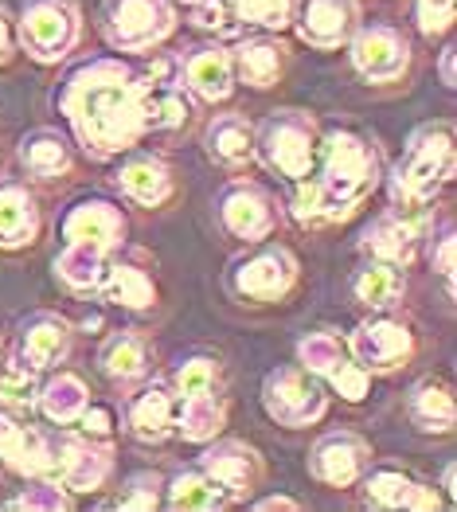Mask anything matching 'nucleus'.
<instances>
[{
    "mask_svg": "<svg viewBox=\"0 0 457 512\" xmlns=\"http://www.w3.org/2000/svg\"><path fill=\"white\" fill-rule=\"evenodd\" d=\"M293 8H297V0H235L239 20H247L254 28H266V32L290 28Z\"/></svg>",
    "mask_w": 457,
    "mask_h": 512,
    "instance_id": "obj_39",
    "label": "nucleus"
},
{
    "mask_svg": "<svg viewBox=\"0 0 457 512\" xmlns=\"http://www.w3.org/2000/svg\"><path fill=\"white\" fill-rule=\"evenodd\" d=\"M457 0H418V32L422 36H442L454 24Z\"/></svg>",
    "mask_w": 457,
    "mask_h": 512,
    "instance_id": "obj_43",
    "label": "nucleus"
},
{
    "mask_svg": "<svg viewBox=\"0 0 457 512\" xmlns=\"http://www.w3.org/2000/svg\"><path fill=\"white\" fill-rule=\"evenodd\" d=\"M219 387V368L208 356H196V360H184L180 372H176V395L188 399V395H208Z\"/></svg>",
    "mask_w": 457,
    "mask_h": 512,
    "instance_id": "obj_40",
    "label": "nucleus"
},
{
    "mask_svg": "<svg viewBox=\"0 0 457 512\" xmlns=\"http://www.w3.org/2000/svg\"><path fill=\"white\" fill-rule=\"evenodd\" d=\"M258 509L262 512H270V509H301V505H297V501H293V497H262V501H258Z\"/></svg>",
    "mask_w": 457,
    "mask_h": 512,
    "instance_id": "obj_47",
    "label": "nucleus"
},
{
    "mask_svg": "<svg viewBox=\"0 0 457 512\" xmlns=\"http://www.w3.org/2000/svg\"><path fill=\"white\" fill-rule=\"evenodd\" d=\"M59 106L90 157H114L145 133L137 110V71L122 59L83 63L63 86Z\"/></svg>",
    "mask_w": 457,
    "mask_h": 512,
    "instance_id": "obj_1",
    "label": "nucleus"
},
{
    "mask_svg": "<svg viewBox=\"0 0 457 512\" xmlns=\"http://www.w3.org/2000/svg\"><path fill=\"white\" fill-rule=\"evenodd\" d=\"M208 153L219 165H243L254 157V129L239 114H219L208 126Z\"/></svg>",
    "mask_w": 457,
    "mask_h": 512,
    "instance_id": "obj_33",
    "label": "nucleus"
},
{
    "mask_svg": "<svg viewBox=\"0 0 457 512\" xmlns=\"http://www.w3.org/2000/svg\"><path fill=\"white\" fill-rule=\"evenodd\" d=\"M36 403H40V411L51 419V423H59V427H71V423H79V415L86 411V403H90V391L79 376H71V372H59V376H51L47 384L40 387V395H36Z\"/></svg>",
    "mask_w": 457,
    "mask_h": 512,
    "instance_id": "obj_30",
    "label": "nucleus"
},
{
    "mask_svg": "<svg viewBox=\"0 0 457 512\" xmlns=\"http://www.w3.org/2000/svg\"><path fill=\"white\" fill-rule=\"evenodd\" d=\"M157 473H137L133 481H129V489H125L122 497H118V509H129V512H153L157 509Z\"/></svg>",
    "mask_w": 457,
    "mask_h": 512,
    "instance_id": "obj_42",
    "label": "nucleus"
},
{
    "mask_svg": "<svg viewBox=\"0 0 457 512\" xmlns=\"http://www.w3.org/2000/svg\"><path fill=\"white\" fill-rule=\"evenodd\" d=\"M368 462H372V450H368V442H364L360 434H352V430H333V434H325V438L313 446V454H309V473H313L317 481H325V485L348 489V485H356V481L364 477Z\"/></svg>",
    "mask_w": 457,
    "mask_h": 512,
    "instance_id": "obj_13",
    "label": "nucleus"
},
{
    "mask_svg": "<svg viewBox=\"0 0 457 512\" xmlns=\"http://www.w3.org/2000/svg\"><path fill=\"white\" fill-rule=\"evenodd\" d=\"M227 423V407H223V395L208 391V395H188L180 399L176 407V430L188 438V442H211Z\"/></svg>",
    "mask_w": 457,
    "mask_h": 512,
    "instance_id": "obj_32",
    "label": "nucleus"
},
{
    "mask_svg": "<svg viewBox=\"0 0 457 512\" xmlns=\"http://www.w3.org/2000/svg\"><path fill=\"white\" fill-rule=\"evenodd\" d=\"M231 55V71L235 79H243L254 90H266V86L278 83L282 75V47L270 40H243Z\"/></svg>",
    "mask_w": 457,
    "mask_h": 512,
    "instance_id": "obj_27",
    "label": "nucleus"
},
{
    "mask_svg": "<svg viewBox=\"0 0 457 512\" xmlns=\"http://www.w3.org/2000/svg\"><path fill=\"white\" fill-rule=\"evenodd\" d=\"M110 450L98 438H67L55 450V477L71 493H90L110 477Z\"/></svg>",
    "mask_w": 457,
    "mask_h": 512,
    "instance_id": "obj_17",
    "label": "nucleus"
},
{
    "mask_svg": "<svg viewBox=\"0 0 457 512\" xmlns=\"http://www.w3.org/2000/svg\"><path fill=\"white\" fill-rule=\"evenodd\" d=\"M36 235H40L36 196L16 180L0 184V251H20L36 243Z\"/></svg>",
    "mask_w": 457,
    "mask_h": 512,
    "instance_id": "obj_21",
    "label": "nucleus"
},
{
    "mask_svg": "<svg viewBox=\"0 0 457 512\" xmlns=\"http://www.w3.org/2000/svg\"><path fill=\"white\" fill-rule=\"evenodd\" d=\"M129 430L141 442H165L176 430V399L165 384H149L145 391H137L129 399Z\"/></svg>",
    "mask_w": 457,
    "mask_h": 512,
    "instance_id": "obj_23",
    "label": "nucleus"
},
{
    "mask_svg": "<svg viewBox=\"0 0 457 512\" xmlns=\"http://www.w3.org/2000/svg\"><path fill=\"white\" fill-rule=\"evenodd\" d=\"M20 43L36 63H59L79 43V12L71 0H28L20 16Z\"/></svg>",
    "mask_w": 457,
    "mask_h": 512,
    "instance_id": "obj_5",
    "label": "nucleus"
},
{
    "mask_svg": "<svg viewBox=\"0 0 457 512\" xmlns=\"http://www.w3.org/2000/svg\"><path fill=\"white\" fill-rule=\"evenodd\" d=\"M12 51H16V32H12L8 12L0 8V63H8V59H12Z\"/></svg>",
    "mask_w": 457,
    "mask_h": 512,
    "instance_id": "obj_46",
    "label": "nucleus"
},
{
    "mask_svg": "<svg viewBox=\"0 0 457 512\" xmlns=\"http://www.w3.org/2000/svg\"><path fill=\"white\" fill-rule=\"evenodd\" d=\"M176 12L168 0H106L102 28L118 51H149L168 40Z\"/></svg>",
    "mask_w": 457,
    "mask_h": 512,
    "instance_id": "obj_8",
    "label": "nucleus"
},
{
    "mask_svg": "<svg viewBox=\"0 0 457 512\" xmlns=\"http://www.w3.org/2000/svg\"><path fill=\"white\" fill-rule=\"evenodd\" d=\"M200 470L227 493V501H239V497H247L250 489L258 485L262 462H258V454L250 450L247 442L223 438V442H215V446H208L200 454Z\"/></svg>",
    "mask_w": 457,
    "mask_h": 512,
    "instance_id": "obj_16",
    "label": "nucleus"
},
{
    "mask_svg": "<svg viewBox=\"0 0 457 512\" xmlns=\"http://www.w3.org/2000/svg\"><path fill=\"white\" fill-rule=\"evenodd\" d=\"M63 239L94 247V251L106 255L125 239V215L106 200H79L71 212L63 215Z\"/></svg>",
    "mask_w": 457,
    "mask_h": 512,
    "instance_id": "obj_18",
    "label": "nucleus"
},
{
    "mask_svg": "<svg viewBox=\"0 0 457 512\" xmlns=\"http://www.w3.org/2000/svg\"><path fill=\"white\" fill-rule=\"evenodd\" d=\"M168 505L176 512H211L227 505V493H223L204 470H188L172 477V485H168Z\"/></svg>",
    "mask_w": 457,
    "mask_h": 512,
    "instance_id": "obj_34",
    "label": "nucleus"
},
{
    "mask_svg": "<svg viewBox=\"0 0 457 512\" xmlns=\"http://www.w3.org/2000/svg\"><path fill=\"white\" fill-rule=\"evenodd\" d=\"M352 63L368 83H395L411 63V47L395 28L372 24L352 32Z\"/></svg>",
    "mask_w": 457,
    "mask_h": 512,
    "instance_id": "obj_12",
    "label": "nucleus"
},
{
    "mask_svg": "<svg viewBox=\"0 0 457 512\" xmlns=\"http://www.w3.org/2000/svg\"><path fill=\"white\" fill-rule=\"evenodd\" d=\"M356 16V0H301V8H293L301 40L317 51H333L352 40Z\"/></svg>",
    "mask_w": 457,
    "mask_h": 512,
    "instance_id": "obj_14",
    "label": "nucleus"
},
{
    "mask_svg": "<svg viewBox=\"0 0 457 512\" xmlns=\"http://www.w3.org/2000/svg\"><path fill=\"white\" fill-rule=\"evenodd\" d=\"M254 153L262 157L266 169L286 176L290 184H301L313 176V161H317V126L309 114L297 110H282L274 118H266L258 137H254Z\"/></svg>",
    "mask_w": 457,
    "mask_h": 512,
    "instance_id": "obj_4",
    "label": "nucleus"
},
{
    "mask_svg": "<svg viewBox=\"0 0 457 512\" xmlns=\"http://www.w3.org/2000/svg\"><path fill=\"white\" fill-rule=\"evenodd\" d=\"M368 501L383 505V509H415V512H430L442 505L430 485H422L411 473H399V470L368 473Z\"/></svg>",
    "mask_w": 457,
    "mask_h": 512,
    "instance_id": "obj_24",
    "label": "nucleus"
},
{
    "mask_svg": "<svg viewBox=\"0 0 457 512\" xmlns=\"http://www.w3.org/2000/svg\"><path fill=\"white\" fill-rule=\"evenodd\" d=\"M442 83L454 86V47L442 51Z\"/></svg>",
    "mask_w": 457,
    "mask_h": 512,
    "instance_id": "obj_48",
    "label": "nucleus"
},
{
    "mask_svg": "<svg viewBox=\"0 0 457 512\" xmlns=\"http://www.w3.org/2000/svg\"><path fill=\"white\" fill-rule=\"evenodd\" d=\"M219 219L235 239L258 243V239H266L274 231V204H270V196L262 188H254L247 180H235L219 196Z\"/></svg>",
    "mask_w": 457,
    "mask_h": 512,
    "instance_id": "obj_15",
    "label": "nucleus"
},
{
    "mask_svg": "<svg viewBox=\"0 0 457 512\" xmlns=\"http://www.w3.org/2000/svg\"><path fill=\"white\" fill-rule=\"evenodd\" d=\"M188 4H200V0H188Z\"/></svg>",
    "mask_w": 457,
    "mask_h": 512,
    "instance_id": "obj_50",
    "label": "nucleus"
},
{
    "mask_svg": "<svg viewBox=\"0 0 457 512\" xmlns=\"http://www.w3.org/2000/svg\"><path fill=\"white\" fill-rule=\"evenodd\" d=\"M403 290H407L403 266H391V262H379V258H372L352 278V294H356L360 305H368V309H391L395 301L403 298Z\"/></svg>",
    "mask_w": 457,
    "mask_h": 512,
    "instance_id": "obj_29",
    "label": "nucleus"
},
{
    "mask_svg": "<svg viewBox=\"0 0 457 512\" xmlns=\"http://www.w3.org/2000/svg\"><path fill=\"white\" fill-rule=\"evenodd\" d=\"M411 419L426 434H450L457 423L454 391L442 384V380H422V384H415V391H411Z\"/></svg>",
    "mask_w": 457,
    "mask_h": 512,
    "instance_id": "obj_28",
    "label": "nucleus"
},
{
    "mask_svg": "<svg viewBox=\"0 0 457 512\" xmlns=\"http://www.w3.org/2000/svg\"><path fill=\"white\" fill-rule=\"evenodd\" d=\"M118 184H122L125 196L133 204H141V208H161L172 196V172L157 157H129L122 172H118Z\"/></svg>",
    "mask_w": 457,
    "mask_h": 512,
    "instance_id": "obj_25",
    "label": "nucleus"
},
{
    "mask_svg": "<svg viewBox=\"0 0 457 512\" xmlns=\"http://www.w3.org/2000/svg\"><path fill=\"white\" fill-rule=\"evenodd\" d=\"M20 157H24L28 172H32V176H43V180H51V176L71 169V149H67V141H63L59 133H51V129H40V133L24 137Z\"/></svg>",
    "mask_w": 457,
    "mask_h": 512,
    "instance_id": "obj_35",
    "label": "nucleus"
},
{
    "mask_svg": "<svg viewBox=\"0 0 457 512\" xmlns=\"http://www.w3.org/2000/svg\"><path fill=\"white\" fill-rule=\"evenodd\" d=\"M79 423H83L86 438H98V442L110 438V411H106V407H90V403H86V411L79 415Z\"/></svg>",
    "mask_w": 457,
    "mask_h": 512,
    "instance_id": "obj_45",
    "label": "nucleus"
},
{
    "mask_svg": "<svg viewBox=\"0 0 457 512\" xmlns=\"http://www.w3.org/2000/svg\"><path fill=\"white\" fill-rule=\"evenodd\" d=\"M98 294L114 305H125V309H149L157 301V286L145 270L129 266V262H118V266H106L102 270V282H98Z\"/></svg>",
    "mask_w": 457,
    "mask_h": 512,
    "instance_id": "obj_31",
    "label": "nucleus"
},
{
    "mask_svg": "<svg viewBox=\"0 0 457 512\" xmlns=\"http://www.w3.org/2000/svg\"><path fill=\"white\" fill-rule=\"evenodd\" d=\"M180 83L188 86L196 98L204 102H223L235 86V71H231V55L223 47H200L180 63Z\"/></svg>",
    "mask_w": 457,
    "mask_h": 512,
    "instance_id": "obj_22",
    "label": "nucleus"
},
{
    "mask_svg": "<svg viewBox=\"0 0 457 512\" xmlns=\"http://www.w3.org/2000/svg\"><path fill=\"white\" fill-rule=\"evenodd\" d=\"M454 176V126L438 122V126H422L411 133L403 161L395 165L391 176V192L399 208L422 212V204Z\"/></svg>",
    "mask_w": 457,
    "mask_h": 512,
    "instance_id": "obj_3",
    "label": "nucleus"
},
{
    "mask_svg": "<svg viewBox=\"0 0 457 512\" xmlns=\"http://www.w3.org/2000/svg\"><path fill=\"white\" fill-rule=\"evenodd\" d=\"M293 278H297V258L286 247H262L254 255L231 262L227 286L243 301H278L290 294Z\"/></svg>",
    "mask_w": 457,
    "mask_h": 512,
    "instance_id": "obj_9",
    "label": "nucleus"
},
{
    "mask_svg": "<svg viewBox=\"0 0 457 512\" xmlns=\"http://www.w3.org/2000/svg\"><path fill=\"white\" fill-rule=\"evenodd\" d=\"M321 157H325L321 161V180L309 184L313 188V223L352 215L372 196L375 180H379L375 149L364 137L348 133V129H336V133L325 137Z\"/></svg>",
    "mask_w": 457,
    "mask_h": 512,
    "instance_id": "obj_2",
    "label": "nucleus"
},
{
    "mask_svg": "<svg viewBox=\"0 0 457 512\" xmlns=\"http://www.w3.org/2000/svg\"><path fill=\"white\" fill-rule=\"evenodd\" d=\"M418 235H422V212L399 208V212L375 219L364 235V251L379 262L391 266H411V258L418 251Z\"/></svg>",
    "mask_w": 457,
    "mask_h": 512,
    "instance_id": "obj_19",
    "label": "nucleus"
},
{
    "mask_svg": "<svg viewBox=\"0 0 457 512\" xmlns=\"http://www.w3.org/2000/svg\"><path fill=\"white\" fill-rule=\"evenodd\" d=\"M4 509H28V512H63L71 509V497H67V489L63 485H51V481H40V485H32L28 493H20V497H12Z\"/></svg>",
    "mask_w": 457,
    "mask_h": 512,
    "instance_id": "obj_41",
    "label": "nucleus"
},
{
    "mask_svg": "<svg viewBox=\"0 0 457 512\" xmlns=\"http://www.w3.org/2000/svg\"><path fill=\"white\" fill-rule=\"evenodd\" d=\"M102 372L114 380H141L149 372V352L145 341L133 333H114L102 344Z\"/></svg>",
    "mask_w": 457,
    "mask_h": 512,
    "instance_id": "obj_36",
    "label": "nucleus"
},
{
    "mask_svg": "<svg viewBox=\"0 0 457 512\" xmlns=\"http://www.w3.org/2000/svg\"><path fill=\"white\" fill-rule=\"evenodd\" d=\"M454 251H457L454 227H446V231L438 235V243H434V270L446 278V286H450V290H454Z\"/></svg>",
    "mask_w": 457,
    "mask_h": 512,
    "instance_id": "obj_44",
    "label": "nucleus"
},
{
    "mask_svg": "<svg viewBox=\"0 0 457 512\" xmlns=\"http://www.w3.org/2000/svg\"><path fill=\"white\" fill-rule=\"evenodd\" d=\"M352 360L364 368V372H391L399 368L403 360H411L415 352V333L407 321H395V317H372L364 325H356L352 341H348Z\"/></svg>",
    "mask_w": 457,
    "mask_h": 512,
    "instance_id": "obj_11",
    "label": "nucleus"
},
{
    "mask_svg": "<svg viewBox=\"0 0 457 512\" xmlns=\"http://www.w3.org/2000/svg\"><path fill=\"white\" fill-rule=\"evenodd\" d=\"M0 458L16 473H28V477L55 473V446L43 438L40 430L12 423L4 411H0Z\"/></svg>",
    "mask_w": 457,
    "mask_h": 512,
    "instance_id": "obj_20",
    "label": "nucleus"
},
{
    "mask_svg": "<svg viewBox=\"0 0 457 512\" xmlns=\"http://www.w3.org/2000/svg\"><path fill=\"white\" fill-rule=\"evenodd\" d=\"M297 360H301L305 372L325 376L348 403H360L368 395V372L352 360V352L336 341L333 333H309V337H301L297 341Z\"/></svg>",
    "mask_w": 457,
    "mask_h": 512,
    "instance_id": "obj_10",
    "label": "nucleus"
},
{
    "mask_svg": "<svg viewBox=\"0 0 457 512\" xmlns=\"http://www.w3.org/2000/svg\"><path fill=\"white\" fill-rule=\"evenodd\" d=\"M102 251H94V247H83V243H67V251L55 258V274L71 286V290H98V282H102V270H106V262H102Z\"/></svg>",
    "mask_w": 457,
    "mask_h": 512,
    "instance_id": "obj_37",
    "label": "nucleus"
},
{
    "mask_svg": "<svg viewBox=\"0 0 457 512\" xmlns=\"http://www.w3.org/2000/svg\"><path fill=\"white\" fill-rule=\"evenodd\" d=\"M36 395H40V384H36V368L28 360L0 364V403H8V407H32Z\"/></svg>",
    "mask_w": 457,
    "mask_h": 512,
    "instance_id": "obj_38",
    "label": "nucleus"
},
{
    "mask_svg": "<svg viewBox=\"0 0 457 512\" xmlns=\"http://www.w3.org/2000/svg\"><path fill=\"white\" fill-rule=\"evenodd\" d=\"M262 407L282 427H313L325 415V391L313 380V372H305L301 364H286L262 380Z\"/></svg>",
    "mask_w": 457,
    "mask_h": 512,
    "instance_id": "obj_7",
    "label": "nucleus"
},
{
    "mask_svg": "<svg viewBox=\"0 0 457 512\" xmlns=\"http://www.w3.org/2000/svg\"><path fill=\"white\" fill-rule=\"evenodd\" d=\"M137 110L141 129H176L188 122L192 102L180 83V59L157 55L145 71H137Z\"/></svg>",
    "mask_w": 457,
    "mask_h": 512,
    "instance_id": "obj_6",
    "label": "nucleus"
},
{
    "mask_svg": "<svg viewBox=\"0 0 457 512\" xmlns=\"http://www.w3.org/2000/svg\"><path fill=\"white\" fill-rule=\"evenodd\" d=\"M71 352V325L55 313H36L24 325V360L40 372V368H55L63 356Z\"/></svg>",
    "mask_w": 457,
    "mask_h": 512,
    "instance_id": "obj_26",
    "label": "nucleus"
},
{
    "mask_svg": "<svg viewBox=\"0 0 457 512\" xmlns=\"http://www.w3.org/2000/svg\"><path fill=\"white\" fill-rule=\"evenodd\" d=\"M442 489H446V497L454 501V466H446V473H442Z\"/></svg>",
    "mask_w": 457,
    "mask_h": 512,
    "instance_id": "obj_49",
    "label": "nucleus"
}]
</instances>
